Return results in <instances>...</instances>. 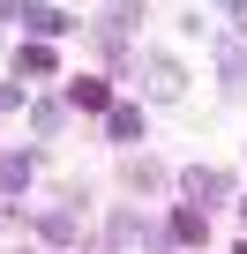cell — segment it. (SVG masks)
I'll return each mask as SVG.
<instances>
[{
    "instance_id": "obj_1",
    "label": "cell",
    "mask_w": 247,
    "mask_h": 254,
    "mask_svg": "<svg viewBox=\"0 0 247 254\" xmlns=\"http://www.w3.org/2000/svg\"><path fill=\"white\" fill-rule=\"evenodd\" d=\"M143 75H150V90H158V97H180V67H172L165 53H150V60H143Z\"/></svg>"
},
{
    "instance_id": "obj_2",
    "label": "cell",
    "mask_w": 247,
    "mask_h": 254,
    "mask_svg": "<svg viewBox=\"0 0 247 254\" xmlns=\"http://www.w3.org/2000/svg\"><path fill=\"white\" fill-rule=\"evenodd\" d=\"M23 30H30V38H60L68 15H60V8H23Z\"/></svg>"
},
{
    "instance_id": "obj_3",
    "label": "cell",
    "mask_w": 247,
    "mask_h": 254,
    "mask_svg": "<svg viewBox=\"0 0 247 254\" xmlns=\"http://www.w3.org/2000/svg\"><path fill=\"white\" fill-rule=\"evenodd\" d=\"M68 105H82V112H97V105H105V82H90V75H82V82H68Z\"/></svg>"
},
{
    "instance_id": "obj_4",
    "label": "cell",
    "mask_w": 247,
    "mask_h": 254,
    "mask_svg": "<svg viewBox=\"0 0 247 254\" xmlns=\"http://www.w3.org/2000/svg\"><path fill=\"white\" fill-rule=\"evenodd\" d=\"M187 194H195V202H217V194H225V172H187Z\"/></svg>"
},
{
    "instance_id": "obj_5",
    "label": "cell",
    "mask_w": 247,
    "mask_h": 254,
    "mask_svg": "<svg viewBox=\"0 0 247 254\" xmlns=\"http://www.w3.org/2000/svg\"><path fill=\"white\" fill-rule=\"evenodd\" d=\"M15 67H23V75H53V53H45V45H23Z\"/></svg>"
},
{
    "instance_id": "obj_6",
    "label": "cell",
    "mask_w": 247,
    "mask_h": 254,
    "mask_svg": "<svg viewBox=\"0 0 247 254\" xmlns=\"http://www.w3.org/2000/svg\"><path fill=\"white\" fill-rule=\"evenodd\" d=\"M112 135H120V142H135V135H143V112H135V105H120V112H112Z\"/></svg>"
},
{
    "instance_id": "obj_7",
    "label": "cell",
    "mask_w": 247,
    "mask_h": 254,
    "mask_svg": "<svg viewBox=\"0 0 247 254\" xmlns=\"http://www.w3.org/2000/svg\"><path fill=\"white\" fill-rule=\"evenodd\" d=\"M75 232H82V224H75L68 209H53V217H45V239H75Z\"/></svg>"
},
{
    "instance_id": "obj_8",
    "label": "cell",
    "mask_w": 247,
    "mask_h": 254,
    "mask_svg": "<svg viewBox=\"0 0 247 254\" xmlns=\"http://www.w3.org/2000/svg\"><path fill=\"white\" fill-rule=\"evenodd\" d=\"M23 180H30V165H23V157H0V187H23Z\"/></svg>"
},
{
    "instance_id": "obj_9",
    "label": "cell",
    "mask_w": 247,
    "mask_h": 254,
    "mask_svg": "<svg viewBox=\"0 0 247 254\" xmlns=\"http://www.w3.org/2000/svg\"><path fill=\"white\" fill-rule=\"evenodd\" d=\"M15 8H23V0H0V15H15Z\"/></svg>"
}]
</instances>
